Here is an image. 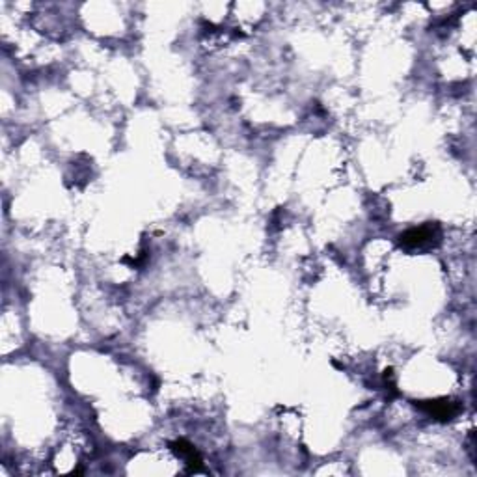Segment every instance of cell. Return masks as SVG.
I'll list each match as a JSON object with an SVG mask.
<instances>
[{
    "label": "cell",
    "instance_id": "obj_2",
    "mask_svg": "<svg viewBox=\"0 0 477 477\" xmlns=\"http://www.w3.org/2000/svg\"><path fill=\"white\" fill-rule=\"evenodd\" d=\"M170 449L187 460V465H189V470L187 471H189V474L190 471H198L201 468V463H203V460H201V455L198 453V449L185 438L170 442Z\"/></svg>",
    "mask_w": 477,
    "mask_h": 477
},
{
    "label": "cell",
    "instance_id": "obj_3",
    "mask_svg": "<svg viewBox=\"0 0 477 477\" xmlns=\"http://www.w3.org/2000/svg\"><path fill=\"white\" fill-rule=\"evenodd\" d=\"M433 226L412 227V230H408V232L399 235V243L403 246H407V248H418V246L427 245L429 241L433 238Z\"/></svg>",
    "mask_w": 477,
    "mask_h": 477
},
{
    "label": "cell",
    "instance_id": "obj_1",
    "mask_svg": "<svg viewBox=\"0 0 477 477\" xmlns=\"http://www.w3.org/2000/svg\"><path fill=\"white\" fill-rule=\"evenodd\" d=\"M416 407L433 416L438 421H449L460 412V403L451 401V399H434V401H416Z\"/></svg>",
    "mask_w": 477,
    "mask_h": 477
}]
</instances>
